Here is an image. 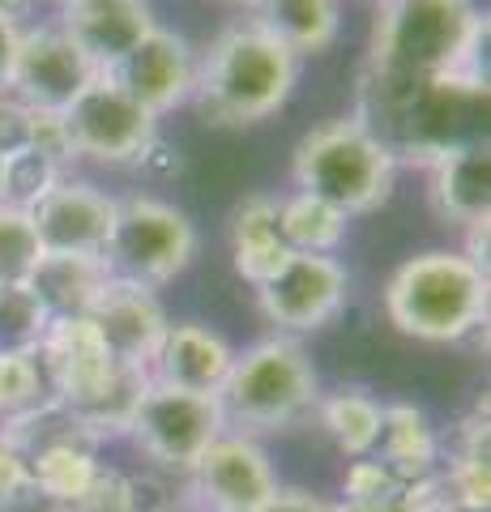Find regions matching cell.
<instances>
[{"label": "cell", "mask_w": 491, "mask_h": 512, "mask_svg": "<svg viewBox=\"0 0 491 512\" xmlns=\"http://www.w3.org/2000/svg\"><path fill=\"white\" fill-rule=\"evenodd\" d=\"M355 120L393 154V163L432 167L470 141H487V73L393 77L359 69Z\"/></svg>", "instance_id": "6da1fadb"}, {"label": "cell", "mask_w": 491, "mask_h": 512, "mask_svg": "<svg viewBox=\"0 0 491 512\" xmlns=\"http://www.w3.org/2000/svg\"><path fill=\"white\" fill-rule=\"evenodd\" d=\"M487 18L474 0H380L368 60L393 77H453L483 69Z\"/></svg>", "instance_id": "7a4b0ae2"}, {"label": "cell", "mask_w": 491, "mask_h": 512, "mask_svg": "<svg viewBox=\"0 0 491 512\" xmlns=\"http://www.w3.org/2000/svg\"><path fill=\"white\" fill-rule=\"evenodd\" d=\"M295 82H299V56L287 52L274 35H265L257 22H240L227 26L210 43V52L197 60L188 99H193L205 124L244 128L274 116L291 99Z\"/></svg>", "instance_id": "3957f363"}, {"label": "cell", "mask_w": 491, "mask_h": 512, "mask_svg": "<svg viewBox=\"0 0 491 512\" xmlns=\"http://www.w3.org/2000/svg\"><path fill=\"white\" fill-rule=\"evenodd\" d=\"M385 312L406 338L462 342L487 325V269L466 252H419L393 269Z\"/></svg>", "instance_id": "277c9868"}, {"label": "cell", "mask_w": 491, "mask_h": 512, "mask_svg": "<svg viewBox=\"0 0 491 512\" xmlns=\"http://www.w3.org/2000/svg\"><path fill=\"white\" fill-rule=\"evenodd\" d=\"M295 188L329 201L346 218L372 214L389 201L398 163L355 116H338L308 128L291 158Z\"/></svg>", "instance_id": "5b68a950"}, {"label": "cell", "mask_w": 491, "mask_h": 512, "mask_svg": "<svg viewBox=\"0 0 491 512\" xmlns=\"http://www.w3.org/2000/svg\"><path fill=\"white\" fill-rule=\"evenodd\" d=\"M218 402L223 419L240 427V436H265V431H291L316 414L321 384L304 346L291 338H265L235 355Z\"/></svg>", "instance_id": "8992f818"}, {"label": "cell", "mask_w": 491, "mask_h": 512, "mask_svg": "<svg viewBox=\"0 0 491 512\" xmlns=\"http://www.w3.org/2000/svg\"><path fill=\"white\" fill-rule=\"evenodd\" d=\"M193 252H197V231L188 214H180L176 205L158 197H129L116 210V227L103 248V261L112 269V278L154 291V286L184 274Z\"/></svg>", "instance_id": "52a82bcc"}, {"label": "cell", "mask_w": 491, "mask_h": 512, "mask_svg": "<svg viewBox=\"0 0 491 512\" xmlns=\"http://www.w3.org/2000/svg\"><path fill=\"white\" fill-rule=\"evenodd\" d=\"M223 427L227 419H223V402L218 397L167 389V384L150 380V389L133 414L129 436L158 470L188 474L205 448L223 436Z\"/></svg>", "instance_id": "ba28073f"}, {"label": "cell", "mask_w": 491, "mask_h": 512, "mask_svg": "<svg viewBox=\"0 0 491 512\" xmlns=\"http://www.w3.org/2000/svg\"><path fill=\"white\" fill-rule=\"evenodd\" d=\"M65 124L77 158H94V163H112V167L141 163L158 137V116H150L137 99H129L107 73H99L69 103Z\"/></svg>", "instance_id": "9c48e42d"}, {"label": "cell", "mask_w": 491, "mask_h": 512, "mask_svg": "<svg viewBox=\"0 0 491 512\" xmlns=\"http://www.w3.org/2000/svg\"><path fill=\"white\" fill-rule=\"evenodd\" d=\"M346 299V269L334 256L321 252H291L265 286H257V303L278 333H316L338 316Z\"/></svg>", "instance_id": "30bf717a"}, {"label": "cell", "mask_w": 491, "mask_h": 512, "mask_svg": "<svg viewBox=\"0 0 491 512\" xmlns=\"http://www.w3.org/2000/svg\"><path fill=\"white\" fill-rule=\"evenodd\" d=\"M99 69L94 60L77 47L60 26H39L22 30L18 64H13V86L9 94H18L26 107L39 111H69V103L82 94Z\"/></svg>", "instance_id": "8fae6325"}, {"label": "cell", "mask_w": 491, "mask_h": 512, "mask_svg": "<svg viewBox=\"0 0 491 512\" xmlns=\"http://www.w3.org/2000/svg\"><path fill=\"white\" fill-rule=\"evenodd\" d=\"M188 487L205 512H257L278 478L252 436H218L188 470Z\"/></svg>", "instance_id": "7c38bea8"}, {"label": "cell", "mask_w": 491, "mask_h": 512, "mask_svg": "<svg viewBox=\"0 0 491 512\" xmlns=\"http://www.w3.org/2000/svg\"><path fill=\"white\" fill-rule=\"evenodd\" d=\"M107 77H112L129 99H137L146 107L150 116H163V111L188 103L193 77H197V60H193V47H188L176 30L154 26Z\"/></svg>", "instance_id": "4fadbf2b"}, {"label": "cell", "mask_w": 491, "mask_h": 512, "mask_svg": "<svg viewBox=\"0 0 491 512\" xmlns=\"http://www.w3.org/2000/svg\"><path fill=\"white\" fill-rule=\"evenodd\" d=\"M116 210H120V201H112L103 188L82 184V180H60L30 210V222H35L43 252L103 256L112 227H116Z\"/></svg>", "instance_id": "5bb4252c"}, {"label": "cell", "mask_w": 491, "mask_h": 512, "mask_svg": "<svg viewBox=\"0 0 491 512\" xmlns=\"http://www.w3.org/2000/svg\"><path fill=\"white\" fill-rule=\"evenodd\" d=\"M35 363L43 372V384L56 402H82L90 389H99L107 380V372L116 367L112 350L103 346L99 329H94L90 316H60L47 320V333L35 350Z\"/></svg>", "instance_id": "9a60e30c"}, {"label": "cell", "mask_w": 491, "mask_h": 512, "mask_svg": "<svg viewBox=\"0 0 491 512\" xmlns=\"http://www.w3.org/2000/svg\"><path fill=\"white\" fill-rule=\"evenodd\" d=\"M90 320L99 329L103 346L112 350V359L137 363V367L154 363L158 346L167 338V325H171L154 291H146L137 282H124V278H112L103 286V295L90 308Z\"/></svg>", "instance_id": "2e32d148"}, {"label": "cell", "mask_w": 491, "mask_h": 512, "mask_svg": "<svg viewBox=\"0 0 491 512\" xmlns=\"http://www.w3.org/2000/svg\"><path fill=\"white\" fill-rule=\"evenodd\" d=\"M231 363H235V350L227 346L223 333L205 329L197 320H184V325H167V338L150 363V380L167 384V389L218 397L227 384Z\"/></svg>", "instance_id": "e0dca14e"}, {"label": "cell", "mask_w": 491, "mask_h": 512, "mask_svg": "<svg viewBox=\"0 0 491 512\" xmlns=\"http://www.w3.org/2000/svg\"><path fill=\"white\" fill-rule=\"evenodd\" d=\"M60 13H65L60 30L94 60L99 73H112L154 30V13L146 0H82Z\"/></svg>", "instance_id": "ac0fdd59"}, {"label": "cell", "mask_w": 491, "mask_h": 512, "mask_svg": "<svg viewBox=\"0 0 491 512\" xmlns=\"http://www.w3.org/2000/svg\"><path fill=\"white\" fill-rule=\"evenodd\" d=\"M427 201L440 222L474 227L491 214V154L487 141H470L449 154H440L427 167Z\"/></svg>", "instance_id": "d6986e66"}, {"label": "cell", "mask_w": 491, "mask_h": 512, "mask_svg": "<svg viewBox=\"0 0 491 512\" xmlns=\"http://www.w3.org/2000/svg\"><path fill=\"white\" fill-rule=\"evenodd\" d=\"M107 282H112V269H107L103 256L43 252L35 274L26 278V291L39 299L47 320H60V316H90L94 299L103 295Z\"/></svg>", "instance_id": "ffe728a7"}, {"label": "cell", "mask_w": 491, "mask_h": 512, "mask_svg": "<svg viewBox=\"0 0 491 512\" xmlns=\"http://www.w3.org/2000/svg\"><path fill=\"white\" fill-rule=\"evenodd\" d=\"M291 261V248L278 235V197L252 192L231 210V265L252 286H265Z\"/></svg>", "instance_id": "44dd1931"}, {"label": "cell", "mask_w": 491, "mask_h": 512, "mask_svg": "<svg viewBox=\"0 0 491 512\" xmlns=\"http://www.w3.org/2000/svg\"><path fill=\"white\" fill-rule=\"evenodd\" d=\"M265 35H274L295 56H321L334 47L342 30L338 0H252Z\"/></svg>", "instance_id": "7402d4cb"}, {"label": "cell", "mask_w": 491, "mask_h": 512, "mask_svg": "<svg viewBox=\"0 0 491 512\" xmlns=\"http://www.w3.org/2000/svg\"><path fill=\"white\" fill-rule=\"evenodd\" d=\"M380 461L393 470L402 487L423 483L440 470V440L436 427L427 423V414L410 402L385 406V427H380Z\"/></svg>", "instance_id": "603a6c76"}, {"label": "cell", "mask_w": 491, "mask_h": 512, "mask_svg": "<svg viewBox=\"0 0 491 512\" xmlns=\"http://www.w3.org/2000/svg\"><path fill=\"white\" fill-rule=\"evenodd\" d=\"M150 389V367L137 363H116L99 389H90L82 402H73V419L82 423L94 440H112V436H129L133 414L141 406V397Z\"/></svg>", "instance_id": "cb8c5ba5"}, {"label": "cell", "mask_w": 491, "mask_h": 512, "mask_svg": "<svg viewBox=\"0 0 491 512\" xmlns=\"http://www.w3.org/2000/svg\"><path fill=\"white\" fill-rule=\"evenodd\" d=\"M316 419H321L325 436L334 440L338 453L355 461V457L376 453L380 427H385V406L363 389H342V393L325 397V402L316 406Z\"/></svg>", "instance_id": "d4e9b609"}, {"label": "cell", "mask_w": 491, "mask_h": 512, "mask_svg": "<svg viewBox=\"0 0 491 512\" xmlns=\"http://www.w3.org/2000/svg\"><path fill=\"white\" fill-rule=\"evenodd\" d=\"M487 406H479L457 431V444H453V461L449 470H440V483H445L449 500L453 504H466V508H479L487 512L491 500V478H487V457H491V444H487Z\"/></svg>", "instance_id": "484cf974"}, {"label": "cell", "mask_w": 491, "mask_h": 512, "mask_svg": "<svg viewBox=\"0 0 491 512\" xmlns=\"http://www.w3.org/2000/svg\"><path fill=\"white\" fill-rule=\"evenodd\" d=\"M346 222L351 218L342 210H334L321 197H308V192H291V197L278 201V235L291 252L329 256L346 239Z\"/></svg>", "instance_id": "4316f807"}, {"label": "cell", "mask_w": 491, "mask_h": 512, "mask_svg": "<svg viewBox=\"0 0 491 512\" xmlns=\"http://www.w3.org/2000/svg\"><path fill=\"white\" fill-rule=\"evenodd\" d=\"M99 444H60V448H43V453L26 457V478L30 487H39L43 495H52L56 504L82 495L94 474H99Z\"/></svg>", "instance_id": "83f0119b"}, {"label": "cell", "mask_w": 491, "mask_h": 512, "mask_svg": "<svg viewBox=\"0 0 491 512\" xmlns=\"http://www.w3.org/2000/svg\"><path fill=\"white\" fill-rule=\"evenodd\" d=\"M47 333V312L26 286H0V355H30Z\"/></svg>", "instance_id": "f1b7e54d"}, {"label": "cell", "mask_w": 491, "mask_h": 512, "mask_svg": "<svg viewBox=\"0 0 491 512\" xmlns=\"http://www.w3.org/2000/svg\"><path fill=\"white\" fill-rule=\"evenodd\" d=\"M43 256V244L35 235V222L26 210L0 205V286H26Z\"/></svg>", "instance_id": "f546056e"}, {"label": "cell", "mask_w": 491, "mask_h": 512, "mask_svg": "<svg viewBox=\"0 0 491 512\" xmlns=\"http://www.w3.org/2000/svg\"><path fill=\"white\" fill-rule=\"evenodd\" d=\"M56 184H60V167L26 146L5 158V192H0V205H13V210L30 214Z\"/></svg>", "instance_id": "4dcf8cb0"}, {"label": "cell", "mask_w": 491, "mask_h": 512, "mask_svg": "<svg viewBox=\"0 0 491 512\" xmlns=\"http://www.w3.org/2000/svg\"><path fill=\"white\" fill-rule=\"evenodd\" d=\"M47 397L39 363L30 355H0V419L22 414Z\"/></svg>", "instance_id": "1f68e13d"}, {"label": "cell", "mask_w": 491, "mask_h": 512, "mask_svg": "<svg viewBox=\"0 0 491 512\" xmlns=\"http://www.w3.org/2000/svg\"><path fill=\"white\" fill-rule=\"evenodd\" d=\"M60 512H137V495H133V478L120 470H99L94 483L60 504Z\"/></svg>", "instance_id": "d6a6232c"}, {"label": "cell", "mask_w": 491, "mask_h": 512, "mask_svg": "<svg viewBox=\"0 0 491 512\" xmlns=\"http://www.w3.org/2000/svg\"><path fill=\"white\" fill-rule=\"evenodd\" d=\"M406 487L393 478V470L380 457H355L342 474V500L355 504H372V500H389V495H402Z\"/></svg>", "instance_id": "836d02e7"}, {"label": "cell", "mask_w": 491, "mask_h": 512, "mask_svg": "<svg viewBox=\"0 0 491 512\" xmlns=\"http://www.w3.org/2000/svg\"><path fill=\"white\" fill-rule=\"evenodd\" d=\"M30 150L43 154L47 163H56L60 171L73 163L77 150H73L65 111H39V107H30Z\"/></svg>", "instance_id": "e575fe53"}, {"label": "cell", "mask_w": 491, "mask_h": 512, "mask_svg": "<svg viewBox=\"0 0 491 512\" xmlns=\"http://www.w3.org/2000/svg\"><path fill=\"white\" fill-rule=\"evenodd\" d=\"M30 146V107L18 94H0V158Z\"/></svg>", "instance_id": "d590c367"}, {"label": "cell", "mask_w": 491, "mask_h": 512, "mask_svg": "<svg viewBox=\"0 0 491 512\" xmlns=\"http://www.w3.org/2000/svg\"><path fill=\"white\" fill-rule=\"evenodd\" d=\"M257 512H329L325 500H316L312 491H299V487H274V495L257 508Z\"/></svg>", "instance_id": "8d00e7d4"}, {"label": "cell", "mask_w": 491, "mask_h": 512, "mask_svg": "<svg viewBox=\"0 0 491 512\" xmlns=\"http://www.w3.org/2000/svg\"><path fill=\"white\" fill-rule=\"evenodd\" d=\"M18 47H22V26L0 13V94H9V86H13V64H18Z\"/></svg>", "instance_id": "74e56055"}, {"label": "cell", "mask_w": 491, "mask_h": 512, "mask_svg": "<svg viewBox=\"0 0 491 512\" xmlns=\"http://www.w3.org/2000/svg\"><path fill=\"white\" fill-rule=\"evenodd\" d=\"M26 483H30V478H26V461H22L18 448L5 440V431H0V495L18 491V487H26Z\"/></svg>", "instance_id": "f35d334b"}, {"label": "cell", "mask_w": 491, "mask_h": 512, "mask_svg": "<svg viewBox=\"0 0 491 512\" xmlns=\"http://www.w3.org/2000/svg\"><path fill=\"white\" fill-rule=\"evenodd\" d=\"M0 512H60V504L52 500V495H43L39 487H18L9 495H0Z\"/></svg>", "instance_id": "ab89813d"}, {"label": "cell", "mask_w": 491, "mask_h": 512, "mask_svg": "<svg viewBox=\"0 0 491 512\" xmlns=\"http://www.w3.org/2000/svg\"><path fill=\"white\" fill-rule=\"evenodd\" d=\"M329 512H419V508L410 504V500H406V491H402V495H389V500H372V504L342 500V504H334Z\"/></svg>", "instance_id": "60d3db41"}, {"label": "cell", "mask_w": 491, "mask_h": 512, "mask_svg": "<svg viewBox=\"0 0 491 512\" xmlns=\"http://www.w3.org/2000/svg\"><path fill=\"white\" fill-rule=\"evenodd\" d=\"M30 9H35V0H0V13H5V18H13V22L30 18Z\"/></svg>", "instance_id": "b9f144b4"}, {"label": "cell", "mask_w": 491, "mask_h": 512, "mask_svg": "<svg viewBox=\"0 0 491 512\" xmlns=\"http://www.w3.org/2000/svg\"><path fill=\"white\" fill-rule=\"evenodd\" d=\"M0 192H5V158H0Z\"/></svg>", "instance_id": "7bdbcfd3"}, {"label": "cell", "mask_w": 491, "mask_h": 512, "mask_svg": "<svg viewBox=\"0 0 491 512\" xmlns=\"http://www.w3.org/2000/svg\"><path fill=\"white\" fill-rule=\"evenodd\" d=\"M56 5H60V9H69V5H82V0H56Z\"/></svg>", "instance_id": "ee69618b"}, {"label": "cell", "mask_w": 491, "mask_h": 512, "mask_svg": "<svg viewBox=\"0 0 491 512\" xmlns=\"http://www.w3.org/2000/svg\"><path fill=\"white\" fill-rule=\"evenodd\" d=\"M227 5H252V0H227Z\"/></svg>", "instance_id": "f6af8a7d"}, {"label": "cell", "mask_w": 491, "mask_h": 512, "mask_svg": "<svg viewBox=\"0 0 491 512\" xmlns=\"http://www.w3.org/2000/svg\"><path fill=\"white\" fill-rule=\"evenodd\" d=\"M376 5H380V0H376Z\"/></svg>", "instance_id": "bcb514c9"}]
</instances>
